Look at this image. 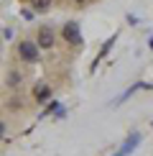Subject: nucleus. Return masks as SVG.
I'll return each instance as SVG.
<instances>
[{"mask_svg":"<svg viewBox=\"0 0 153 156\" xmlns=\"http://www.w3.org/2000/svg\"><path fill=\"white\" fill-rule=\"evenodd\" d=\"M33 13H49V10H79L97 0H18Z\"/></svg>","mask_w":153,"mask_h":156,"instance_id":"1","label":"nucleus"},{"mask_svg":"<svg viewBox=\"0 0 153 156\" xmlns=\"http://www.w3.org/2000/svg\"><path fill=\"white\" fill-rule=\"evenodd\" d=\"M15 59L18 64H38L41 62V54H43V49L36 44V38L33 36H23V38H18V44H15Z\"/></svg>","mask_w":153,"mask_h":156,"instance_id":"2","label":"nucleus"},{"mask_svg":"<svg viewBox=\"0 0 153 156\" xmlns=\"http://www.w3.org/2000/svg\"><path fill=\"white\" fill-rule=\"evenodd\" d=\"M23 82H25L23 69L18 67V62H13L8 67V72H5V92H21Z\"/></svg>","mask_w":153,"mask_h":156,"instance_id":"3","label":"nucleus"},{"mask_svg":"<svg viewBox=\"0 0 153 156\" xmlns=\"http://www.w3.org/2000/svg\"><path fill=\"white\" fill-rule=\"evenodd\" d=\"M59 31H61L64 41H66V44H72V46H74L76 51H82L84 41H82V34H79V23H76V21H66V23H64Z\"/></svg>","mask_w":153,"mask_h":156,"instance_id":"4","label":"nucleus"},{"mask_svg":"<svg viewBox=\"0 0 153 156\" xmlns=\"http://www.w3.org/2000/svg\"><path fill=\"white\" fill-rule=\"evenodd\" d=\"M51 95H54V87H51L49 80H36L33 82V87H31V102L43 105V102L51 100Z\"/></svg>","mask_w":153,"mask_h":156,"instance_id":"5","label":"nucleus"},{"mask_svg":"<svg viewBox=\"0 0 153 156\" xmlns=\"http://www.w3.org/2000/svg\"><path fill=\"white\" fill-rule=\"evenodd\" d=\"M138 144H140V133H130V136L125 138V144L120 146V151H117V154H120V156H127L133 148H138Z\"/></svg>","mask_w":153,"mask_h":156,"instance_id":"6","label":"nucleus"},{"mask_svg":"<svg viewBox=\"0 0 153 156\" xmlns=\"http://www.w3.org/2000/svg\"><path fill=\"white\" fill-rule=\"evenodd\" d=\"M56 110H59V102L51 100V102H46V110H43V115H51V113H56Z\"/></svg>","mask_w":153,"mask_h":156,"instance_id":"7","label":"nucleus"},{"mask_svg":"<svg viewBox=\"0 0 153 156\" xmlns=\"http://www.w3.org/2000/svg\"><path fill=\"white\" fill-rule=\"evenodd\" d=\"M5 133H8V126H5V120H3V118H0V141H3V138H5Z\"/></svg>","mask_w":153,"mask_h":156,"instance_id":"8","label":"nucleus"},{"mask_svg":"<svg viewBox=\"0 0 153 156\" xmlns=\"http://www.w3.org/2000/svg\"><path fill=\"white\" fill-rule=\"evenodd\" d=\"M0 51H3V38H0Z\"/></svg>","mask_w":153,"mask_h":156,"instance_id":"9","label":"nucleus"},{"mask_svg":"<svg viewBox=\"0 0 153 156\" xmlns=\"http://www.w3.org/2000/svg\"><path fill=\"white\" fill-rule=\"evenodd\" d=\"M115 156H120V154H115Z\"/></svg>","mask_w":153,"mask_h":156,"instance_id":"10","label":"nucleus"},{"mask_svg":"<svg viewBox=\"0 0 153 156\" xmlns=\"http://www.w3.org/2000/svg\"><path fill=\"white\" fill-rule=\"evenodd\" d=\"M151 126H153V120H151Z\"/></svg>","mask_w":153,"mask_h":156,"instance_id":"11","label":"nucleus"}]
</instances>
